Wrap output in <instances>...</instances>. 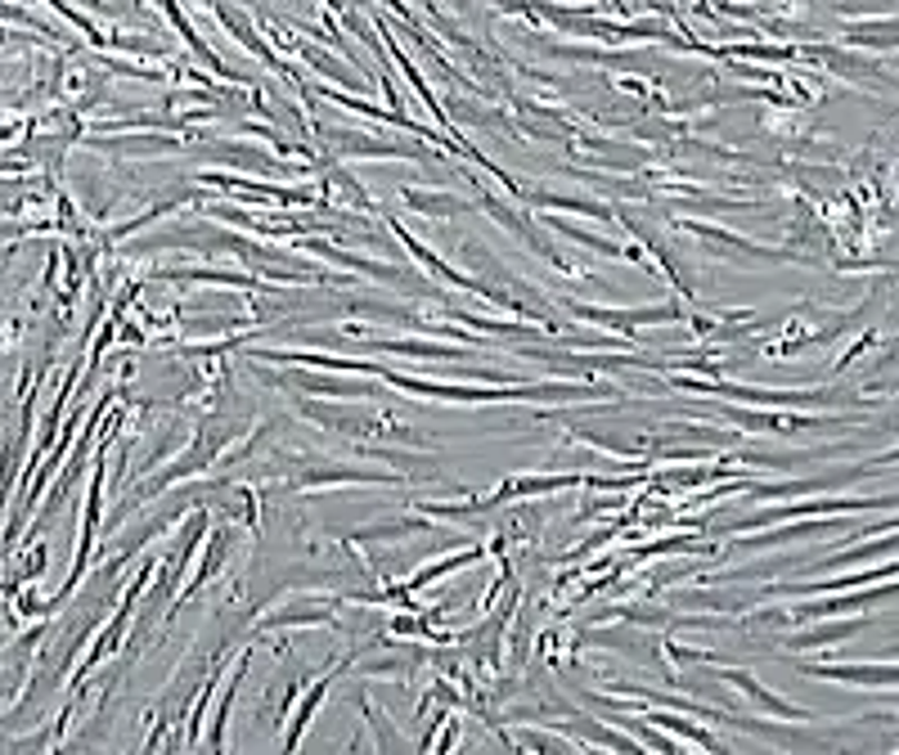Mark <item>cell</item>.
I'll list each match as a JSON object with an SVG mask.
<instances>
[{"label": "cell", "instance_id": "6da1fadb", "mask_svg": "<svg viewBox=\"0 0 899 755\" xmlns=\"http://www.w3.org/2000/svg\"><path fill=\"white\" fill-rule=\"evenodd\" d=\"M720 679H729V684H738L764 715H778V719H810V711H801V706H792V702H782V697H773V693H764L760 684H755V675H747V670H720Z\"/></svg>", "mask_w": 899, "mask_h": 755}, {"label": "cell", "instance_id": "7a4b0ae2", "mask_svg": "<svg viewBox=\"0 0 899 755\" xmlns=\"http://www.w3.org/2000/svg\"><path fill=\"white\" fill-rule=\"evenodd\" d=\"M711 391L715 396H733V400H751V405H814L819 400L810 391H764V387H729V383H720Z\"/></svg>", "mask_w": 899, "mask_h": 755}, {"label": "cell", "instance_id": "3957f363", "mask_svg": "<svg viewBox=\"0 0 899 755\" xmlns=\"http://www.w3.org/2000/svg\"><path fill=\"white\" fill-rule=\"evenodd\" d=\"M819 679H850V684H895V666H810Z\"/></svg>", "mask_w": 899, "mask_h": 755}, {"label": "cell", "instance_id": "277c9868", "mask_svg": "<svg viewBox=\"0 0 899 755\" xmlns=\"http://www.w3.org/2000/svg\"><path fill=\"white\" fill-rule=\"evenodd\" d=\"M854 629H859V620H846V625H819V629H810V634H797L787 647H801V653H806V647H828V643L850 638Z\"/></svg>", "mask_w": 899, "mask_h": 755}, {"label": "cell", "instance_id": "5b68a950", "mask_svg": "<svg viewBox=\"0 0 899 755\" xmlns=\"http://www.w3.org/2000/svg\"><path fill=\"white\" fill-rule=\"evenodd\" d=\"M477 558V549H468V554H455V558H445V563H436V567H423L414 580H409V589H423L427 580H436L441 572H450V567H464V563H473Z\"/></svg>", "mask_w": 899, "mask_h": 755}, {"label": "cell", "instance_id": "8992f818", "mask_svg": "<svg viewBox=\"0 0 899 755\" xmlns=\"http://www.w3.org/2000/svg\"><path fill=\"white\" fill-rule=\"evenodd\" d=\"M409 202L423 207V211H460V198H423V193H409Z\"/></svg>", "mask_w": 899, "mask_h": 755}]
</instances>
